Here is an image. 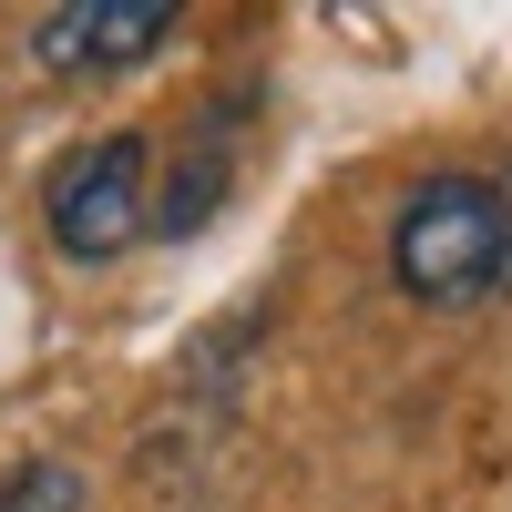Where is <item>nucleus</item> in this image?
I'll return each instance as SVG.
<instances>
[{
	"label": "nucleus",
	"mask_w": 512,
	"mask_h": 512,
	"mask_svg": "<svg viewBox=\"0 0 512 512\" xmlns=\"http://www.w3.org/2000/svg\"><path fill=\"white\" fill-rule=\"evenodd\" d=\"M390 287L410 308H492L512 297V154L441 164L390 205Z\"/></svg>",
	"instance_id": "nucleus-1"
},
{
	"label": "nucleus",
	"mask_w": 512,
	"mask_h": 512,
	"mask_svg": "<svg viewBox=\"0 0 512 512\" xmlns=\"http://www.w3.org/2000/svg\"><path fill=\"white\" fill-rule=\"evenodd\" d=\"M41 226L72 267H113L154 236V144L144 134H93L41 175Z\"/></svg>",
	"instance_id": "nucleus-2"
},
{
	"label": "nucleus",
	"mask_w": 512,
	"mask_h": 512,
	"mask_svg": "<svg viewBox=\"0 0 512 512\" xmlns=\"http://www.w3.org/2000/svg\"><path fill=\"white\" fill-rule=\"evenodd\" d=\"M175 0H52L31 21V62L62 72V82H103V72H134L175 41Z\"/></svg>",
	"instance_id": "nucleus-3"
},
{
	"label": "nucleus",
	"mask_w": 512,
	"mask_h": 512,
	"mask_svg": "<svg viewBox=\"0 0 512 512\" xmlns=\"http://www.w3.org/2000/svg\"><path fill=\"white\" fill-rule=\"evenodd\" d=\"M236 123H246V93L205 103V123L185 134V154H175V185H154V236H195L236 195Z\"/></svg>",
	"instance_id": "nucleus-4"
},
{
	"label": "nucleus",
	"mask_w": 512,
	"mask_h": 512,
	"mask_svg": "<svg viewBox=\"0 0 512 512\" xmlns=\"http://www.w3.org/2000/svg\"><path fill=\"white\" fill-rule=\"evenodd\" d=\"M0 512H82V472L72 461H21V472H0Z\"/></svg>",
	"instance_id": "nucleus-5"
}]
</instances>
